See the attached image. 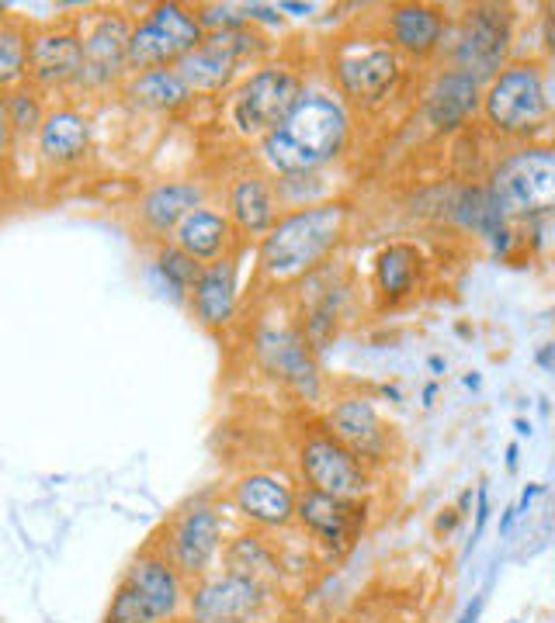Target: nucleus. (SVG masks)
I'll list each match as a JSON object with an SVG mask.
<instances>
[{"label": "nucleus", "mask_w": 555, "mask_h": 623, "mask_svg": "<svg viewBox=\"0 0 555 623\" xmlns=\"http://www.w3.org/2000/svg\"><path fill=\"white\" fill-rule=\"evenodd\" d=\"M347 142V111L326 91H302L292 115L258 142V163L275 177H313Z\"/></svg>", "instance_id": "f257e3e1"}, {"label": "nucleus", "mask_w": 555, "mask_h": 623, "mask_svg": "<svg viewBox=\"0 0 555 623\" xmlns=\"http://www.w3.org/2000/svg\"><path fill=\"white\" fill-rule=\"evenodd\" d=\"M344 225L347 208L337 201H319L285 212L275 229L258 243V288L278 292L313 273L340 243Z\"/></svg>", "instance_id": "f03ea898"}, {"label": "nucleus", "mask_w": 555, "mask_h": 623, "mask_svg": "<svg viewBox=\"0 0 555 623\" xmlns=\"http://www.w3.org/2000/svg\"><path fill=\"white\" fill-rule=\"evenodd\" d=\"M306 91V83L288 62H260L237 87L226 94L222 115L229 132L239 142H254L258 146L268 132H275L285 118L292 115Z\"/></svg>", "instance_id": "7ed1b4c3"}, {"label": "nucleus", "mask_w": 555, "mask_h": 623, "mask_svg": "<svg viewBox=\"0 0 555 623\" xmlns=\"http://www.w3.org/2000/svg\"><path fill=\"white\" fill-rule=\"evenodd\" d=\"M264 53H268V39L254 24H243L233 32L205 35L174 70L188 83L191 98L209 101L219 98V94H229L239 80L250 73V66H260Z\"/></svg>", "instance_id": "20e7f679"}, {"label": "nucleus", "mask_w": 555, "mask_h": 623, "mask_svg": "<svg viewBox=\"0 0 555 623\" xmlns=\"http://www.w3.org/2000/svg\"><path fill=\"white\" fill-rule=\"evenodd\" d=\"M201 39H205V32L195 14V4L163 0V4L142 7V14L132 24V39H129V59H125L129 77L178 66Z\"/></svg>", "instance_id": "39448f33"}, {"label": "nucleus", "mask_w": 555, "mask_h": 623, "mask_svg": "<svg viewBox=\"0 0 555 623\" xmlns=\"http://www.w3.org/2000/svg\"><path fill=\"white\" fill-rule=\"evenodd\" d=\"M83 21V66H80L77 94H119V87L129 77V39H132V7H98Z\"/></svg>", "instance_id": "423d86ee"}, {"label": "nucleus", "mask_w": 555, "mask_h": 623, "mask_svg": "<svg viewBox=\"0 0 555 623\" xmlns=\"http://www.w3.org/2000/svg\"><path fill=\"white\" fill-rule=\"evenodd\" d=\"M160 547L174 561L180 579L191 585L205 579L222 554V513L212 499H191L157 533Z\"/></svg>", "instance_id": "0eeeda50"}, {"label": "nucleus", "mask_w": 555, "mask_h": 623, "mask_svg": "<svg viewBox=\"0 0 555 623\" xmlns=\"http://www.w3.org/2000/svg\"><path fill=\"white\" fill-rule=\"evenodd\" d=\"M83 66V21L80 14L35 24L32 56H28V83L42 94L73 91Z\"/></svg>", "instance_id": "6e6552de"}, {"label": "nucleus", "mask_w": 555, "mask_h": 623, "mask_svg": "<svg viewBox=\"0 0 555 623\" xmlns=\"http://www.w3.org/2000/svg\"><path fill=\"white\" fill-rule=\"evenodd\" d=\"M503 215H541L555 208V149L531 146L500 163L490 184Z\"/></svg>", "instance_id": "1a4fd4ad"}, {"label": "nucleus", "mask_w": 555, "mask_h": 623, "mask_svg": "<svg viewBox=\"0 0 555 623\" xmlns=\"http://www.w3.org/2000/svg\"><path fill=\"white\" fill-rule=\"evenodd\" d=\"M486 118L496 132H507V136H524L538 129L545 121L549 111V101H545V83L541 73L531 62H517L500 70L490 80V91H486Z\"/></svg>", "instance_id": "9d476101"}, {"label": "nucleus", "mask_w": 555, "mask_h": 623, "mask_svg": "<svg viewBox=\"0 0 555 623\" xmlns=\"http://www.w3.org/2000/svg\"><path fill=\"white\" fill-rule=\"evenodd\" d=\"M271 592L275 589L233 571H209L205 579L188 585V617L191 623L260 620L271 603Z\"/></svg>", "instance_id": "9b49d317"}, {"label": "nucleus", "mask_w": 555, "mask_h": 623, "mask_svg": "<svg viewBox=\"0 0 555 623\" xmlns=\"http://www.w3.org/2000/svg\"><path fill=\"white\" fill-rule=\"evenodd\" d=\"M250 350L258 368L275 378L281 385L296 388L298 395H316L319 391V368L313 357V343L306 340V332L288 326V322H260Z\"/></svg>", "instance_id": "f8f14e48"}, {"label": "nucleus", "mask_w": 555, "mask_h": 623, "mask_svg": "<svg viewBox=\"0 0 555 623\" xmlns=\"http://www.w3.org/2000/svg\"><path fill=\"white\" fill-rule=\"evenodd\" d=\"M511 49V11L496 4H476L458 28L455 70L476 80H493Z\"/></svg>", "instance_id": "ddd939ff"}, {"label": "nucleus", "mask_w": 555, "mask_h": 623, "mask_svg": "<svg viewBox=\"0 0 555 623\" xmlns=\"http://www.w3.org/2000/svg\"><path fill=\"white\" fill-rule=\"evenodd\" d=\"M396 49L382 39H347L334 53V77L351 101L372 104L396 83Z\"/></svg>", "instance_id": "4468645a"}, {"label": "nucleus", "mask_w": 555, "mask_h": 623, "mask_svg": "<svg viewBox=\"0 0 555 623\" xmlns=\"http://www.w3.org/2000/svg\"><path fill=\"white\" fill-rule=\"evenodd\" d=\"M298 471L323 495H334L344 503H357L368 492V474L365 465L351 450L337 444L330 433H313L298 447Z\"/></svg>", "instance_id": "2eb2a0df"}, {"label": "nucleus", "mask_w": 555, "mask_h": 623, "mask_svg": "<svg viewBox=\"0 0 555 623\" xmlns=\"http://www.w3.org/2000/svg\"><path fill=\"white\" fill-rule=\"evenodd\" d=\"M119 582L129 585L139 599L153 609V617L160 623H178V617L188 606V582L180 579V571L167 558V551L160 547L157 537L129 561Z\"/></svg>", "instance_id": "dca6fc26"}, {"label": "nucleus", "mask_w": 555, "mask_h": 623, "mask_svg": "<svg viewBox=\"0 0 555 623\" xmlns=\"http://www.w3.org/2000/svg\"><path fill=\"white\" fill-rule=\"evenodd\" d=\"M226 215H229L233 229L247 246L260 243L278 225V218L285 215L275 191V177L258 170V167H247V170L229 177V184H226Z\"/></svg>", "instance_id": "f3484780"}, {"label": "nucleus", "mask_w": 555, "mask_h": 623, "mask_svg": "<svg viewBox=\"0 0 555 623\" xmlns=\"http://www.w3.org/2000/svg\"><path fill=\"white\" fill-rule=\"evenodd\" d=\"M201 205H209V195H205V184H199V180H157L153 187H146L139 195L136 208H132L136 229L153 246L170 243L180 222L191 212H199Z\"/></svg>", "instance_id": "a211bd4d"}, {"label": "nucleus", "mask_w": 555, "mask_h": 623, "mask_svg": "<svg viewBox=\"0 0 555 623\" xmlns=\"http://www.w3.org/2000/svg\"><path fill=\"white\" fill-rule=\"evenodd\" d=\"M229 503L260 530H285L296 520V488L275 471H243L229 485Z\"/></svg>", "instance_id": "6ab92c4d"}, {"label": "nucleus", "mask_w": 555, "mask_h": 623, "mask_svg": "<svg viewBox=\"0 0 555 623\" xmlns=\"http://www.w3.org/2000/svg\"><path fill=\"white\" fill-rule=\"evenodd\" d=\"M247 254V250H243ZM243 254H233L219 264H209L201 271L199 284L188 294V312L209 332H226L237 322L239 309V267H243Z\"/></svg>", "instance_id": "aec40b11"}, {"label": "nucleus", "mask_w": 555, "mask_h": 623, "mask_svg": "<svg viewBox=\"0 0 555 623\" xmlns=\"http://www.w3.org/2000/svg\"><path fill=\"white\" fill-rule=\"evenodd\" d=\"M94 149V132L87 115L73 104H56L42 121L35 136V156L45 170H70L80 167Z\"/></svg>", "instance_id": "412c9836"}, {"label": "nucleus", "mask_w": 555, "mask_h": 623, "mask_svg": "<svg viewBox=\"0 0 555 623\" xmlns=\"http://www.w3.org/2000/svg\"><path fill=\"white\" fill-rule=\"evenodd\" d=\"M170 243H178L184 254L195 256L201 267L219 264V260H226V256L247 250V243H243L239 233L233 229L226 208H216V205H201L199 212L188 215V218L178 225V233H174Z\"/></svg>", "instance_id": "4be33fe9"}, {"label": "nucleus", "mask_w": 555, "mask_h": 623, "mask_svg": "<svg viewBox=\"0 0 555 623\" xmlns=\"http://www.w3.org/2000/svg\"><path fill=\"white\" fill-rule=\"evenodd\" d=\"M326 433L351 450L357 461H375L389 447L385 427L368 398H340L326 416Z\"/></svg>", "instance_id": "5701e85b"}, {"label": "nucleus", "mask_w": 555, "mask_h": 623, "mask_svg": "<svg viewBox=\"0 0 555 623\" xmlns=\"http://www.w3.org/2000/svg\"><path fill=\"white\" fill-rule=\"evenodd\" d=\"M119 98L132 111H146V115H178V111L195 104L188 83L180 80V73L174 66L125 77V83L119 87Z\"/></svg>", "instance_id": "b1692460"}, {"label": "nucleus", "mask_w": 555, "mask_h": 623, "mask_svg": "<svg viewBox=\"0 0 555 623\" xmlns=\"http://www.w3.org/2000/svg\"><path fill=\"white\" fill-rule=\"evenodd\" d=\"M296 520L306 526L316 541H323V544H330V547L351 544L357 523H361L355 503H344V499H334V495H323V492H316V488H306V492L298 495Z\"/></svg>", "instance_id": "393cba45"}, {"label": "nucleus", "mask_w": 555, "mask_h": 623, "mask_svg": "<svg viewBox=\"0 0 555 623\" xmlns=\"http://www.w3.org/2000/svg\"><path fill=\"white\" fill-rule=\"evenodd\" d=\"M427 121L434 129H458L465 125L469 115H476L479 108V80L462 73V70H448L434 80V87L427 91Z\"/></svg>", "instance_id": "a878e982"}, {"label": "nucleus", "mask_w": 555, "mask_h": 623, "mask_svg": "<svg viewBox=\"0 0 555 623\" xmlns=\"http://www.w3.org/2000/svg\"><path fill=\"white\" fill-rule=\"evenodd\" d=\"M389 35H393V45L403 53L427 56V53H434L444 35V18L431 4H399L389 11Z\"/></svg>", "instance_id": "bb28decb"}, {"label": "nucleus", "mask_w": 555, "mask_h": 623, "mask_svg": "<svg viewBox=\"0 0 555 623\" xmlns=\"http://www.w3.org/2000/svg\"><path fill=\"white\" fill-rule=\"evenodd\" d=\"M281 558L275 554V547L268 544L260 533H239L229 544L222 547V571H233L243 579H254V582L275 589L281 582Z\"/></svg>", "instance_id": "cd10ccee"}, {"label": "nucleus", "mask_w": 555, "mask_h": 623, "mask_svg": "<svg viewBox=\"0 0 555 623\" xmlns=\"http://www.w3.org/2000/svg\"><path fill=\"white\" fill-rule=\"evenodd\" d=\"M35 24L21 14L0 11V94L15 91L28 80V56H32Z\"/></svg>", "instance_id": "c85d7f7f"}, {"label": "nucleus", "mask_w": 555, "mask_h": 623, "mask_svg": "<svg viewBox=\"0 0 555 623\" xmlns=\"http://www.w3.org/2000/svg\"><path fill=\"white\" fill-rule=\"evenodd\" d=\"M0 111H4L7 125H11L15 146H18V142H35L42 121H45V115H49V108H45V94L35 91L28 80H24L21 87H15V91L0 94Z\"/></svg>", "instance_id": "c756f323"}, {"label": "nucleus", "mask_w": 555, "mask_h": 623, "mask_svg": "<svg viewBox=\"0 0 555 623\" xmlns=\"http://www.w3.org/2000/svg\"><path fill=\"white\" fill-rule=\"evenodd\" d=\"M416 273H420V254L410 243H393L378 254L375 264V284L382 294L389 298H403L414 288Z\"/></svg>", "instance_id": "7c9ffc66"}, {"label": "nucleus", "mask_w": 555, "mask_h": 623, "mask_svg": "<svg viewBox=\"0 0 555 623\" xmlns=\"http://www.w3.org/2000/svg\"><path fill=\"white\" fill-rule=\"evenodd\" d=\"M153 267H157L160 281L170 288V294L178 302H188V294H191V288L199 284L201 271H205L195 256H188L180 250L178 243H157L153 246Z\"/></svg>", "instance_id": "2f4dec72"}, {"label": "nucleus", "mask_w": 555, "mask_h": 623, "mask_svg": "<svg viewBox=\"0 0 555 623\" xmlns=\"http://www.w3.org/2000/svg\"><path fill=\"white\" fill-rule=\"evenodd\" d=\"M455 218L465 225V229L493 239V235L503 229V218H507V215H503V208H500V201L493 197L490 187H472V191H462V195H458Z\"/></svg>", "instance_id": "473e14b6"}, {"label": "nucleus", "mask_w": 555, "mask_h": 623, "mask_svg": "<svg viewBox=\"0 0 555 623\" xmlns=\"http://www.w3.org/2000/svg\"><path fill=\"white\" fill-rule=\"evenodd\" d=\"M195 14H199V24L205 35H212V32H233V28L250 24L243 4H195Z\"/></svg>", "instance_id": "72a5a7b5"}, {"label": "nucleus", "mask_w": 555, "mask_h": 623, "mask_svg": "<svg viewBox=\"0 0 555 623\" xmlns=\"http://www.w3.org/2000/svg\"><path fill=\"white\" fill-rule=\"evenodd\" d=\"M486 520H490V492H486V485H482L476 492V530H472V547H476V541L482 537Z\"/></svg>", "instance_id": "f704fd0d"}, {"label": "nucleus", "mask_w": 555, "mask_h": 623, "mask_svg": "<svg viewBox=\"0 0 555 623\" xmlns=\"http://www.w3.org/2000/svg\"><path fill=\"white\" fill-rule=\"evenodd\" d=\"M11 146H15V136H11V125H7L4 111H0V159L11 153Z\"/></svg>", "instance_id": "c9c22d12"}, {"label": "nucleus", "mask_w": 555, "mask_h": 623, "mask_svg": "<svg viewBox=\"0 0 555 623\" xmlns=\"http://www.w3.org/2000/svg\"><path fill=\"white\" fill-rule=\"evenodd\" d=\"M479 613H482V596H476L472 603L465 606V613L458 617V623H476V620H479Z\"/></svg>", "instance_id": "e433bc0d"}, {"label": "nucleus", "mask_w": 555, "mask_h": 623, "mask_svg": "<svg viewBox=\"0 0 555 623\" xmlns=\"http://www.w3.org/2000/svg\"><path fill=\"white\" fill-rule=\"evenodd\" d=\"M545 42H549V49L555 53V14L549 18V24H545Z\"/></svg>", "instance_id": "4c0bfd02"}, {"label": "nucleus", "mask_w": 555, "mask_h": 623, "mask_svg": "<svg viewBox=\"0 0 555 623\" xmlns=\"http://www.w3.org/2000/svg\"><path fill=\"white\" fill-rule=\"evenodd\" d=\"M538 492H541V488H538V485H531V488H524V495H521V509H528V503H531V499H535Z\"/></svg>", "instance_id": "58836bf2"}, {"label": "nucleus", "mask_w": 555, "mask_h": 623, "mask_svg": "<svg viewBox=\"0 0 555 623\" xmlns=\"http://www.w3.org/2000/svg\"><path fill=\"white\" fill-rule=\"evenodd\" d=\"M507 465H511V467H517V447H511V450H507Z\"/></svg>", "instance_id": "ea45409f"}, {"label": "nucleus", "mask_w": 555, "mask_h": 623, "mask_svg": "<svg viewBox=\"0 0 555 623\" xmlns=\"http://www.w3.org/2000/svg\"><path fill=\"white\" fill-rule=\"evenodd\" d=\"M237 623H258V620H237Z\"/></svg>", "instance_id": "a19ab883"}, {"label": "nucleus", "mask_w": 555, "mask_h": 623, "mask_svg": "<svg viewBox=\"0 0 555 623\" xmlns=\"http://www.w3.org/2000/svg\"><path fill=\"white\" fill-rule=\"evenodd\" d=\"M507 623H521V620H507Z\"/></svg>", "instance_id": "79ce46f5"}]
</instances>
